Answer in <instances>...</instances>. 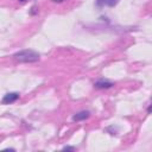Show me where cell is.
Returning <instances> with one entry per match:
<instances>
[{
	"instance_id": "6da1fadb",
	"label": "cell",
	"mask_w": 152,
	"mask_h": 152,
	"mask_svg": "<svg viewBox=\"0 0 152 152\" xmlns=\"http://www.w3.org/2000/svg\"><path fill=\"white\" fill-rule=\"evenodd\" d=\"M13 58L19 63H34L39 61V53L36 52L34 50L26 49L15 52L13 55Z\"/></svg>"
},
{
	"instance_id": "7a4b0ae2",
	"label": "cell",
	"mask_w": 152,
	"mask_h": 152,
	"mask_svg": "<svg viewBox=\"0 0 152 152\" xmlns=\"http://www.w3.org/2000/svg\"><path fill=\"white\" fill-rule=\"evenodd\" d=\"M19 99V94L18 93H7L4 97H2V103L4 104H10L15 102Z\"/></svg>"
},
{
	"instance_id": "3957f363",
	"label": "cell",
	"mask_w": 152,
	"mask_h": 152,
	"mask_svg": "<svg viewBox=\"0 0 152 152\" xmlns=\"http://www.w3.org/2000/svg\"><path fill=\"white\" fill-rule=\"evenodd\" d=\"M112 86H114L113 82L107 81V80H99L94 83V87L96 89H107V88H110Z\"/></svg>"
},
{
	"instance_id": "277c9868",
	"label": "cell",
	"mask_w": 152,
	"mask_h": 152,
	"mask_svg": "<svg viewBox=\"0 0 152 152\" xmlns=\"http://www.w3.org/2000/svg\"><path fill=\"white\" fill-rule=\"evenodd\" d=\"M119 0H96V6L99 7H114Z\"/></svg>"
},
{
	"instance_id": "5b68a950",
	"label": "cell",
	"mask_w": 152,
	"mask_h": 152,
	"mask_svg": "<svg viewBox=\"0 0 152 152\" xmlns=\"http://www.w3.org/2000/svg\"><path fill=\"white\" fill-rule=\"evenodd\" d=\"M89 115H90V112H88V110H82V112L76 113V114L72 116V120H74V121H83V120L88 119Z\"/></svg>"
},
{
	"instance_id": "8992f818",
	"label": "cell",
	"mask_w": 152,
	"mask_h": 152,
	"mask_svg": "<svg viewBox=\"0 0 152 152\" xmlns=\"http://www.w3.org/2000/svg\"><path fill=\"white\" fill-rule=\"evenodd\" d=\"M63 150L64 151H75L76 148L74 146H65V147H63Z\"/></svg>"
},
{
	"instance_id": "52a82bcc",
	"label": "cell",
	"mask_w": 152,
	"mask_h": 152,
	"mask_svg": "<svg viewBox=\"0 0 152 152\" xmlns=\"http://www.w3.org/2000/svg\"><path fill=\"white\" fill-rule=\"evenodd\" d=\"M52 1H53V2H63L64 0H52Z\"/></svg>"
},
{
	"instance_id": "ba28073f",
	"label": "cell",
	"mask_w": 152,
	"mask_h": 152,
	"mask_svg": "<svg viewBox=\"0 0 152 152\" xmlns=\"http://www.w3.org/2000/svg\"><path fill=\"white\" fill-rule=\"evenodd\" d=\"M19 1H26V0H19Z\"/></svg>"
}]
</instances>
